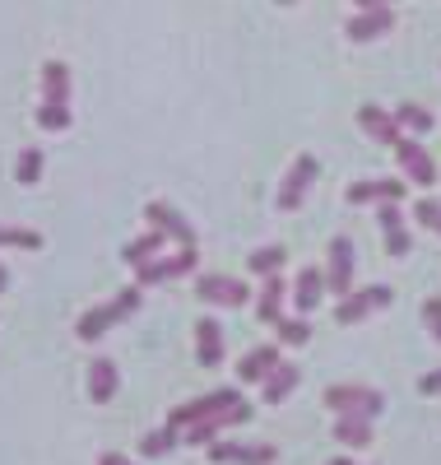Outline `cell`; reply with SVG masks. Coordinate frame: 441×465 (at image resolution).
Returning <instances> with one entry per match:
<instances>
[{"instance_id": "6da1fadb", "label": "cell", "mask_w": 441, "mask_h": 465, "mask_svg": "<svg viewBox=\"0 0 441 465\" xmlns=\"http://www.w3.org/2000/svg\"><path fill=\"white\" fill-rule=\"evenodd\" d=\"M326 410L330 414H363V419H377L386 410V396L377 386H358V381H339V386H326Z\"/></svg>"}, {"instance_id": "7a4b0ae2", "label": "cell", "mask_w": 441, "mask_h": 465, "mask_svg": "<svg viewBox=\"0 0 441 465\" xmlns=\"http://www.w3.org/2000/svg\"><path fill=\"white\" fill-rule=\"evenodd\" d=\"M242 401V391L237 386H219V391H210V396H195V401H186V405H177L172 414H168V429H191V423H200V419H214V414H223L228 405H237Z\"/></svg>"}, {"instance_id": "3957f363", "label": "cell", "mask_w": 441, "mask_h": 465, "mask_svg": "<svg viewBox=\"0 0 441 465\" xmlns=\"http://www.w3.org/2000/svg\"><path fill=\"white\" fill-rule=\"evenodd\" d=\"M195 265H200L195 247H181L177 256H153V261L135 265V284H140V289H153V284H168V280H177V275H191Z\"/></svg>"}, {"instance_id": "277c9868", "label": "cell", "mask_w": 441, "mask_h": 465, "mask_svg": "<svg viewBox=\"0 0 441 465\" xmlns=\"http://www.w3.org/2000/svg\"><path fill=\"white\" fill-rule=\"evenodd\" d=\"M195 298L214 302V307H247L251 289H247V280H237V275H200L195 280Z\"/></svg>"}, {"instance_id": "5b68a950", "label": "cell", "mask_w": 441, "mask_h": 465, "mask_svg": "<svg viewBox=\"0 0 441 465\" xmlns=\"http://www.w3.org/2000/svg\"><path fill=\"white\" fill-rule=\"evenodd\" d=\"M316 173H320V163H316V153H298L293 159V168H289V177L279 182V210H298L302 201H307V191H311V182H316Z\"/></svg>"}, {"instance_id": "8992f818", "label": "cell", "mask_w": 441, "mask_h": 465, "mask_svg": "<svg viewBox=\"0 0 441 465\" xmlns=\"http://www.w3.org/2000/svg\"><path fill=\"white\" fill-rule=\"evenodd\" d=\"M395 153H399V173H405V182H414V186H432V182L441 177L436 159H432V153H427L414 135H399Z\"/></svg>"}, {"instance_id": "52a82bcc", "label": "cell", "mask_w": 441, "mask_h": 465, "mask_svg": "<svg viewBox=\"0 0 441 465\" xmlns=\"http://www.w3.org/2000/svg\"><path fill=\"white\" fill-rule=\"evenodd\" d=\"M205 451L214 465H274L279 460L270 442H210Z\"/></svg>"}, {"instance_id": "ba28073f", "label": "cell", "mask_w": 441, "mask_h": 465, "mask_svg": "<svg viewBox=\"0 0 441 465\" xmlns=\"http://www.w3.org/2000/svg\"><path fill=\"white\" fill-rule=\"evenodd\" d=\"M144 219H149V228L168 232V242H177V247H195V228H191V219H186L181 210H172L168 201H149V205H144Z\"/></svg>"}, {"instance_id": "9c48e42d", "label": "cell", "mask_w": 441, "mask_h": 465, "mask_svg": "<svg viewBox=\"0 0 441 465\" xmlns=\"http://www.w3.org/2000/svg\"><path fill=\"white\" fill-rule=\"evenodd\" d=\"M326 289H330L335 298H348V293H353V238H330Z\"/></svg>"}, {"instance_id": "30bf717a", "label": "cell", "mask_w": 441, "mask_h": 465, "mask_svg": "<svg viewBox=\"0 0 441 465\" xmlns=\"http://www.w3.org/2000/svg\"><path fill=\"white\" fill-rule=\"evenodd\" d=\"M348 205H386V201H405V177H368L348 186Z\"/></svg>"}, {"instance_id": "8fae6325", "label": "cell", "mask_w": 441, "mask_h": 465, "mask_svg": "<svg viewBox=\"0 0 441 465\" xmlns=\"http://www.w3.org/2000/svg\"><path fill=\"white\" fill-rule=\"evenodd\" d=\"M395 28V10L381 5V10H363V15H353L344 24V37L348 43H377V37H386Z\"/></svg>"}, {"instance_id": "7c38bea8", "label": "cell", "mask_w": 441, "mask_h": 465, "mask_svg": "<svg viewBox=\"0 0 441 465\" xmlns=\"http://www.w3.org/2000/svg\"><path fill=\"white\" fill-rule=\"evenodd\" d=\"M358 126H363V135L377 140V144H399V135H405V126L395 122V112H386V107H377V103L358 107Z\"/></svg>"}, {"instance_id": "4fadbf2b", "label": "cell", "mask_w": 441, "mask_h": 465, "mask_svg": "<svg viewBox=\"0 0 441 465\" xmlns=\"http://www.w3.org/2000/svg\"><path fill=\"white\" fill-rule=\"evenodd\" d=\"M279 349H284V344H256L251 354L237 363V381H242V386H260L279 363H284V359H279Z\"/></svg>"}, {"instance_id": "5bb4252c", "label": "cell", "mask_w": 441, "mask_h": 465, "mask_svg": "<svg viewBox=\"0 0 441 465\" xmlns=\"http://www.w3.org/2000/svg\"><path fill=\"white\" fill-rule=\"evenodd\" d=\"M320 298H326V270L320 265H302L293 280V307L298 312H316Z\"/></svg>"}, {"instance_id": "9a60e30c", "label": "cell", "mask_w": 441, "mask_h": 465, "mask_svg": "<svg viewBox=\"0 0 441 465\" xmlns=\"http://www.w3.org/2000/svg\"><path fill=\"white\" fill-rule=\"evenodd\" d=\"M284 298H289V280L284 275H265V284L256 293V317L265 326H274L279 317H284Z\"/></svg>"}, {"instance_id": "2e32d148", "label": "cell", "mask_w": 441, "mask_h": 465, "mask_svg": "<svg viewBox=\"0 0 441 465\" xmlns=\"http://www.w3.org/2000/svg\"><path fill=\"white\" fill-rule=\"evenodd\" d=\"M298 381H302L298 363H279V368L260 381V401H265V405H284V401L298 391Z\"/></svg>"}, {"instance_id": "e0dca14e", "label": "cell", "mask_w": 441, "mask_h": 465, "mask_svg": "<svg viewBox=\"0 0 441 465\" xmlns=\"http://www.w3.org/2000/svg\"><path fill=\"white\" fill-rule=\"evenodd\" d=\"M195 359L205 368H219L223 363V331L214 317H200L195 322Z\"/></svg>"}, {"instance_id": "ac0fdd59", "label": "cell", "mask_w": 441, "mask_h": 465, "mask_svg": "<svg viewBox=\"0 0 441 465\" xmlns=\"http://www.w3.org/2000/svg\"><path fill=\"white\" fill-rule=\"evenodd\" d=\"M116 386H122V372H116V363H112V359H93V363H89V401L107 405V401L116 396Z\"/></svg>"}, {"instance_id": "d6986e66", "label": "cell", "mask_w": 441, "mask_h": 465, "mask_svg": "<svg viewBox=\"0 0 441 465\" xmlns=\"http://www.w3.org/2000/svg\"><path fill=\"white\" fill-rule=\"evenodd\" d=\"M116 322H122V317H116V307H112V302H103V307H89V312L74 322V335L84 340V344H93V340H103Z\"/></svg>"}, {"instance_id": "ffe728a7", "label": "cell", "mask_w": 441, "mask_h": 465, "mask_svg": "<svg viewBox=\"0 0 441 465\" xmlns=\"http://www.w3.org/2000/svg\"><path fill=\"white\" fill-rule=\"evenodd\" d=\"M43 103H70V65L65 61L43 65Z\"/></svg>"}, {"instance_id": "44dd1931", "label": "cell", "mask_w": 441, "mask_h": 465, "mask_svg": "<svg viewBox=\"0 0 441 465\" xmlns=\"http://www.w3.org/2000/svg\"><path fill=\"white\" fill-rule=\"evenodd\" d=\"M335 438L344 442V447H372V419H363V414H339V423H335Z\"/></svg>"}, {"instance_id": "7402d4cb", "label": "cell", "mask_w": 441, "mask_h": 465, "mask_svg": "<svg viewBox=\"0 0 441 465\" xmlns=\"http://www.w3.org/2000/svg\"><path fill=\"white\" fill-rule=\"evenodd\" d=\"M284 265H289V252L279 247V242H270V247H256L251 256H247V270L251 275H284Z\"/></svg>"}, {"instance_id": "603a6c76", "label": "cell", "mask_w": 441, "mask_h": 465, "mask_svg": "<svg viewBox=\"0 0 441 465\" xmlns=\"http://www.w3.org/2000/svg\"><path fill=\"white\" fill-rule=\"evenodd\" d=\"M372 312H377V307H372V293H368V289H353L348 298H339L335 322H339V326H358V322H368Z\"/></svg>"}, {"instance_id": "cb8c5ba5", "label": "cell", "mask_w": 441, "mask_h": 465, "mask_svg": "<svg viewBox=\"0 0 441 465\" xmlns=\"http://www.w3.org/2000/svg\"><path fill=\"white\" fill-rule=\"evenodd\" d=\"M395 122L405 126L409 135H427V131H436V122H432V112H427L423 103H399V107H395Z\"/></svg>"}, {"instance_id": "d4e9b609", "label": "cell", "mask_w": 441, "mask_h": 465, "mask_svg": "<svg viewBox=\"0 0 441 465\" xmlns=\"http://www.w3.org/2000/svg\"><path fill=\"white\" fill-rule=\"evenodd\" d=\"M163 242H168V232H158V228H149L144 238L126 242V252H122V256H126L131 265H144V261H153L158 252H163Z\"/></svg>"}, {"instance_id": "484cf974", "label": "cell", "mask_w": 441, "mask_h": 465, "mask_svg": "<svg viewBox=\"0 0 441 465\" xmlns=\"http://www.w3.org/2000/svg\"><path fill=\"white\" fill-rule=\"evenodd\" d=\"M43 149H24L19 153V163H15V182L19 186H33V182H43Z\"/></svg>"}, {"instance_id": "4316f807", "label": "cell", "mask_w": 441, "mask_h": 465, "mask_svg": "<svg viewBox=\"0 0 441 465\" xmlns=\"http://www.w3.org/2000/svg\"><path fill=\"white\" fill-rule=\"evenodd\" d=\"M177 442H181V433H177V429H168V423H163V429H158V433H144V438H140V451H144V456L153 460V456H168V451H172Z\"/></svg>"}, {"instance_id": "83f0119b", "label": "cell", "mask_w": 441, "mask_h": 465, "mask_svg": "<svg viewBox=\"0 0 441 465\" xmlns=\"http://www.w3.org/2000/svg\"><path fill=\"white\" fill-rule=\"evenodd\" d=\"M0 247L37 252V247H43V232H37V228H10V223H0Z\"/></svg>"}, {"instance_id": "f1b7e54d", "label": "cell", "mask_w": 441, "mask_h": 465, "mask_svg": "<svg viewBox=\"0 0 441 465\" xmlns=\"http://www.w3.org/2000/svg\"><path fill=\"white\" fill-rule=\"evenodd\" d=\"M274 331H279V344H307L311 340V326H307V317H279L274 322Z\"/></svg>"}, {"instance_id": "f546056e", "label": "cell", "mask_w": 441, "mask_h": 465, "mask_svg": "<svg viewBox=\"0 0 441 465\" xmlns=\"http://www.w3.org/2000/svg\"><path fill=\"white\" fill-rule=\"evenodd\" d=\"M37 126L43 131H70V103H43L37 107Z\"/></svg>"}, {"instance_id": "4dcf8cb0", "label": "cell", "mask_w": 441, "mask_h": 465, "mask_svg": "<svg viewBox=\"0 0 441 465\" xmlns=\"http://www.w3.org/2000/svg\"><path fill=\"white\" fill-rule=\"evenodd\" d=\"M140 302H144V289L140 284H131V289H122V293L112 298V307H116V317H122V322L140 312Z\"/></svg>"}, {"instance_id": "1f68e13d", "label": "cell", "mask_w": 441, "mask_h": 465, "mask_svg": "<svg viewBox=\"0 0 441 465\" xmlns=\"http://www.w3.org/2000/svg\"><path fill=\"white\" fill-rule=\"evenodd\" d=\"M414 219H418L423 228H432V232H436V223H441V201H436V196L414 201Z\"/></svg>"}, {"instance_id": "d6a6232c", "label": "cell", "mask_w": 441, "mask_h": 465, "mask_svg": "<svg viewBox=\"0 0 441 465\" xmlns=\"http://www.w3.org/2000/svg\"><path fill=\"white\" fill-rule=\"evenodd\" d=\"M377 223H381V232H390V228H405V210H399V201H386V205L377 210Z\"/></svg>"}, {"instance_id": "836d02e7", "label": "cell", "mask_w": 441, "mask_h": 465, "mask_svg": "<svg viewBox=\"0 0 441 465\" xmlns=\"http://www.w3.org/2000/svg\"><path fill=\"white\" fill-rule=\"evenodd\" d=\"M409 247H414L409 228H390V232H386V252H390V256H409Z\"/></svg>"}, {"instance_id": "e575fe53", "label": "cell", "mask_w": 441, "mask_h": 465, "mask_svg": "<svg viewBox=\"0 0 441 465\" xmlns=\"http://www.w3.org/2000/svg\"><path fill=\"white\" fill-rule=\"evenodd\" d=\"M423 322H427V335L441 344V298H427L423 302Z\"/></svg>"}, {"instance_id": "d590c367", "label": "cell", "mask_w": 441, "mask_h": 465, "mask_svg": "<svg viewBox=\"0 0 441 465\" xmlns=\"http://www.w3.org/2000/svg\"><path fill=\"white\" fill-rule=\"evenodd\" d=\"M418 391H423V396H441V368L418 377Z\"/></svg>"}, {"instance_id": "8d00e7d4", "label": "cell", "mask_w": 441, "mask_h": 465, "mask_svg": "<svg viewBox=\"0 0 441 465\" xmlns=\"http://www.w3.org/2000/svg\"><path fill=\"white\" fill-rule=\"evenodd\" d=\"M368 293H372V307H377V312H381V307H390V284H368Z\"/></svg>"}, {"instance_id": "74e56055", "label": "cell", "mask_w": 441, "mask_h": 465, "mask_svg": "<svg viewBox=\"0 0 441 465\" xmlns=\"http://www.w3.org/2000/svg\"><path fill=\"white\" fill-rule=\"evenodd\" d=\"M98 465H135V460H126L122 451H103V456H98Z\"/></svg>"}, {"instance_id": "f35d334b", "label": "cell", "mask_w": 441, "mask_h": 465, "mask_svg": "<svg viewBox=\"0 0 441 465\" xmlns=\"http://www.w3.org/2000/svg\"><path fill=\"white\" fill-rule=\"evenodd\" d=\"M358 10H381V5H395V0H353Z\"/></svg>"}, {"instance_id": "ab89813d", "label": "cell", "mask_w": 441, "mask_h": 465, "mask_svg": "<svg viewBox=\"0 0 441 465\" xmlns=\"http://www.w3.org/2000/svg\"><path fill=\"white\" fill-rule=\"evenodd\" d=\"M5 289H10V270H5V265H0V293H5Z\"/></svg>"}, {"instance_id": "60d3db41", "label": "cell", "mask_w": 441, "mask_h": 465, "mask_svg": "<svg viewBox=\"0 0 441 465\" xmlns=\"http://www.w3.org/2000/svg\"><path fill=\"white\" fill-rule=\"evenodd\" d=\"M330 465H353V460H348V456H335V460H330Z\"/></svg>"}, {"instance_id": "b9f144b4", "label": "cell", "mask_w": 441, "mask_h": 465, "mask_svg": "<svg viewBox=\"0 0 441 465\" xmlns=\"http://www.w3.org/2000/svg\"><path fill=\"white\" fill-rule=\"evenodd\" d=\"M274 5H293V0H274Z\"/></svg>"}, {"instance_id": "7bdbcfd3", "label": "cell", "mask_w": 441, "mask_h": 465, "mask_svg": "<svg viewBox=\"0 0 441 465\" xmlns=\"http://www.w3.org/2000/svg\"><path fill=\"white\" fill-rule=\"evenodd\" d=\"M436 238H441V223H436Z\"/></svg>"}]
</instances>
